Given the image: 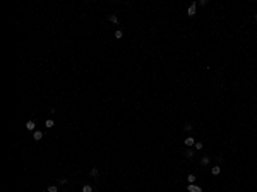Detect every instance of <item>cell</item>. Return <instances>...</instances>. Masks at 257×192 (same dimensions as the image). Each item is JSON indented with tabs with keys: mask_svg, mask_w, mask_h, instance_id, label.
<instances>
[{
	"mask_svg": "<svg viewBox=\"0 0 257 192\" xmlns=\"http://www.w3.org/2000/svg\"><path fill=\"white\" fill-rule=\"evenodd\" d=\"M187 191H188V192H202V189H201L199 185H195V184H188Z\"/></svg>",
	"mask_w": 257,
	"mask_h": 192,
	"instance_id": "1",
	"label": "cell"
},
{
	"mask_svg": "<svg viewBox=\"0 0 257 192\" xmlns=\"http://www.w3.org/2000/svg\"><path fill=\"white\" fill-rule=\"evenodd\" d=\"M195 7H197V3H190V7H188V10H187V14H188V17H192V16H195Z\"/></svg>",
	"mask_w": 257,
	"mask_h": 192,
	"instance_id": "2",
	"label": "cell"
},
{
	"mask_svg": "<svg viewBox=\"0 0 257 192\" xmlns=\"http://www.w3.org/2000/svg\"><path fill=\"white\" fill-rule=\"evenodd\" d=\"M33 139H34V141H41V139H43V132H41V130H34Z\"/></svg>",
	"mask_w": 257,
	"mask_h": 192,
	"instance_id": "3",
	"label": "cell"
},
{
	"mask_svg": "<svg viewBox=\"0 0 257 192\" xmlns=\"http://www.w3.org/2000/svg\"><path fill=\"white\" fill-rule=\"evenodd\" d=\"M53 125H55V122H53L51 118H46V120H45V127H46V129H51Z\"/></svg>",
	"mask_w": 257,
	"mask_h": 192,
	"instance_id": "4",
	"label": "cell"
},
{
	"mask_svg": "<svg viewBox=\"0 0 257 192\" xmlns=\"http://www.w3.org/2000/svg\"><path fill=\"white\" fill-rule=\"evenodd\" d=\"M185 146H188V148H190V146H192V144H195V141H194V137H185Z\"/></svg>",
	"mask_w": 257,
	"mask_h": 192,
	"instance_id": "5",
	"label": "cell"
},
{
	"mask_svg": "<svg viewBox=\"0 0 257 192\" xmlns=\"http://www.w3.org/2000/svg\"><path fill=\"white\" fill-rule=\"evenodd\" d=\"M211 173H213L214 177H216V175H220V173H221V168L218 166V165H216V166H213V168H211Z\"/></svg>",
	"mask_w": 257,
	"mask_h": 192,
	"instance_id": "6",
	"label": "cell"
},
{
	"mask_svg": "<svg viewBox=\"0 0 257 192\" xmlns=\"http://www.w3.org/2000/svg\"><path fill=\"white\" fill-rule=\"evenodd\" d=\"M34 127H36V123H34L33 120H29V122L26 123V129H28V130H34Z\"/></svg>",
	"mask_w": 257,
	"mask_h": 192,
	"instance_id": "7",
	"label": "cell"
},
{
	"mask_svg": "<svg viewBox=\"0 0 257 192\" xmlns=\"http://www.w3.org/2000/svg\"><path fill=\"white\" fill-rule=\"evenodd\" d=\"M98 175H100V172H98V168H93V170L89 172V177H91V178H96Z\"/></svg>",
	"mask_w": 257,
	"mask_h": 192,
	"instance_id": "8",
	"label": "cell"
},
{
	"mask_svg": "<svg viewBox=\"0 0 257 192\" xmlns=\"http://www.w3.org/2000/svg\"><path fill=\"white\" fill-rule=\"evenodd\" d=\"M209 161H211V159H209V156H204V158L201 159V165H202V166H204V165H209Z\"/></svg>",
	"mask_w": 257,
	"mask_h": 192,
	"instance_id": "9",
	"label": "cell"
},
{
	"mask_svg": "<svg viewBox=\"0 0 257 192\" xmlns=\"http://www.w3.org/2000/svg\"><path fill=\"white\" fill-rule=\"evenodd\" d=\"M108 19H110L111 22H113V24H118V17H117V16H115V14H111L110 17H108Z\"/></svg>",
	"mask_w": 257,
	"mask_h": 192,
	"instance_id": "10",
	"label": "cell"
},
{
	"mask_svg": "<svg viewBox=\"0 0 257 192\" xmlns=\"http://www.w3.org/2000/svg\"><path fill=\"white\" fill-rule=\"evenodd\" d=\"M115 38H117V39H122V38H123V33H122L120 29H117V31H115Z\"/></svg>",
	"mask_w": 257,
	"mask_h": 192,
	"instance_id": "11",
	"label": "cell"
},
{
	"mask_svg": "<svg viewBox=\"0 0 257 192\" xmlns=\"http://www.w3.org/2000/svg\"><path fill=\"white\" fill-rule=\"evenodd\" d=\"M187 180H188V184H194V182H195L197 178H195V175H192V173H190V175L187 177Z\"/></svg>",
	"mask_w": 257,
	"mask_h": 192,
	"instance_id": "12",
	"label": "cell"
},
{
	"mask_svg": "<svg viewBox=\"0 0 257 192\" xmlns=\"http://www.w3.org/2000/svg\"><path fill=\"white\" fill-rule=\"evenodd\" d=\"M185 156H187V158H192V156H194V151H192V149L188 148V149L185 151Z\"/></svg>",
	"mask_w": 257,
	"mask_h": 192,
	"instance_id": "13",
	"label": "cell"
},
{
	"mask_svg": "<svg viewBox=\"0 0 257 192\" xmlns=\"http://www.w3.org/2000/svg\"><path fill=\"white\" fill-rule=\"evenodd\" d=\"M82 192H93V187H91V185H84V187H82Z\"/></svg>",
	"mask_w": 257,
	"mask_h": 192,
	"instance_id": "14",
	"label": "cell"
},
{
	"mask_svg": "<svg viewBox=\"0 0 257 192\" xmlns=\"http://www.w3.org/2000/svg\"><path fill=\"white\" fill-rule=\"evenodd\" d=\"M48 192H57V185H48Z\"/></svg>",
	"mask_w": 257,
	"mask_h": 192,
	"instance_id": "15",
	"label": "cell"
},
{
	"mask_svg": "<svg viewBox=\"0 0 257 192\" xmlns=\"http://www.w3.org/2000/svg\"><path fill=\"white\" fill-rule=\"evenodd\" d=\"M194 146H195V149H202V142H195Z\"/></svg>",
	"mask_w": 257,
	"mask_h": 192,
	"instance_id": "16",
	"label": "cell"
},
{
	"mask_svg": "<svg viewBox=\"0 0 257 192\" xmlns=\"http://www.w3.org/2000/svg\"><path fill=\"white\" fill-rule=\"evenodd\" d=\"M184 129H185V130H192V125H190V123H185Z\"/></svg>",
	"mask_w": 257,
	"mask_h": 192,
	"instance_id": "17",
	"label": "cell"
},
{
	"mask_svg": "<svg viewBox=\"0 0 257 192\" xmlns=\"http://www.w3.org/2000/svg\"><path fill=\"white\" fill-rule=\"evenodd\" d=\"M65 182H67V178H58V184H62V185H64Z\"/></svg>",
	"mask_w": 257,
	"mask_h": 192,
	"instance_id": "18",
	"label": "cell"
},
{
	"mask_svg": "<svg viewBox=\"0 0 257 192\" xmlns=\"http://www.w3.org/2000/svg\"><path fill=\"white\" fill-rule=\"evenodd\" d=\"M256 19H257V14H256Z\"/></svg>",
	"mask_w": 257,
	"mask_h": 192,
	"instance_id": "19",
	"label": "cell"
}]
</instances>
